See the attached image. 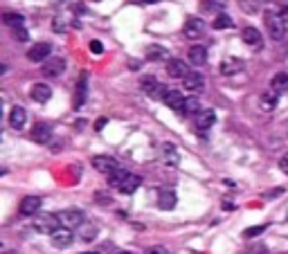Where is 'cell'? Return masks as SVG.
Instances as JSON below:
<instances>
[{
    "label": "cell",
    "mask_w": 288,
    "mask_h": 254,
    "mask_svg": "<svg viewBox=\"0 0 288 254\" xmlns=\"http://www.w3.org/2000/svg\"><path fill=\"white\" fill-rule=\"evenodd\" d=\"M32 227L39 232V234H50L52 236L56 230H61V221H59V216H54V214H41L34 219Z\"/></svg>",
    "instance_id": "cell-1"
},
{
    "label": "cell",
    "mask_w": 288,
    "mask_h": 254,
    "mask_svg": "<svg viewBox=\"0 0 288 254\" xmlns=\"http://www.w3.org/2000/svg\"><path fill=\"white\" fill-rule=\"evenodd\" d=\"M264 20H266V29H268V34H270L272 41H281L286 36V23H284V18H281L279 14L266 12Z\"/></svg>",
    "instance_id": "cell-2"
},
{
    "label": "cell",
    "mask_w": 288,
    "mask_h": 254,
    "mask_svg": "<svg viewBox=\"0 0 288 254\" xmlns=\"http://www.w3.org/2000/svg\"><path fill=\"white\" fill-rule=\"evenodd\" d=\"M140 88H142L151 99H165V95L169 92V88H165L155 77H151V75H144L142 79H140Z\"/></svg>",
    "instance_id": "cell-3"
},
{
    "label": "cell",
    "mask_w": 288,
    "mask_h": 254,
    "mask_svg": "<svg viewBox=\"0 0 288 254\" xmlns=\"http://www.w3.org/2000/svg\"><path fill=\"white\" fill-rule=\"evenodd\" d=\"M160 160H162L165 167L176 169L178 164H180V153H178V149L171 142H165L162 144V149H160Z\"/></svg>",
    "instance_id": "cell-4"
},
{
    "label": "cell",
    "mask_w": 288,
    "mask_h": 254,
    "mask_svg": "<svg viewBox=\"0 0 288 254\" xmlns=\"http://www.w3.org/2000/svg\"><path fill=\"white\" fill-rule=\"evenodd\" d=\"M56 216H59V221H61V227H66V230H75V227L83 225V214L79 209H66Z\"/></svg>",
    "instance_id": "cell-5"
},
{
    "label": "cell",
    "mask_w": 288,
    "mask_h": 254,
    "mask_svg": "<svg viewBox=\"0 0 288 254\" xmlns=\"http://www.w3.org/2000/svg\"><path fill=\"white\" fill-rule=\"evenodd\" d=\"M92 167H95L99 173L111 175L119 169V164H117V160L115 158H111V155H95V158H92Z\"/></svg>",
    "instance_id": "cell-6"
},
{
    "label": "cell",
    "mask_w": 288,
    "mask_h": 254,
    "mask_svg": "<svg viewBox=\"0 0 288 254\" xmlns=\"http://www.w3.org/2000/svg\"><path fill=\"white\" fill-rule=\"evenodd\" d=\"M66 72V61L61 56H54V59H48L43 63V75L54 79V77H61Z\"/></svg>",
    "instance_id": "cell-7"
},
{
    "label": "cell",
    "mask_w": 288,
    "mask_h": 254,
    "mask_svg": "<svg viewBox=\"0 0 288 254\" xmlns=\"http://www.w3.org/2000/svg\"><path fill=\"white\" fill-rule=\"evenodd\" d=\"M72 241H75V234H72V230H66V227H61V230H56L54 234H52V245L59 247V250L70 247Z\"/></svg>",
    "instance_id": "cell-8"
},
{
    "label": "cell",
    "mask_w": 288,
    "mask_h": 254,
    "mask_svg": "<svg viewBox=\"0 0 288 254\" xmlns=\"http://www.w3.org/2000/svg\"><path fill=\"white\" fill-rule=\"evenodd\" d=\"M167 72H169V77H174V79H185V77L189 75V68H187L185 61L169 59L167 61Z\"/></svg>",
    "instance_id": "cell-9"
},
{
    "label": "cell",
    "mask_w": 288,
    "mask_h": 254,
    "mask_svg": "<svg viewBox=\"0 0 288 254\" xmlns=\"http://www.w3.org/2000/svg\"><path fill=\"white\" fill-rule=\"evenodd\" d=\"M32 139H34L36 144H48L50 139H52V126H50V124H45V122L34 124V128H32Z\"/></svg>",
    "instance_id": "cell-10"
},
{
    "label": "cell",
    "mask_w": 288,
    "mask_h": 254,
    "mask_svg": "<svg viewBox=\"0 0 288 254\" xmlns=\"http://www.w3.org/2000/svg\"><path fill=\"white\" fill-rule=\"evenodd\" d=\"M41 209V198L39 196H25L23 200H20V207L18 211L23 216H36V211Z\"/></svg>",
    "instance_id": "cell-11"
},
{
    "label": "cell",
    "mask_w": 288,
    "mask_h": 254,
    "mask_svg": "<svg viewBox=\"0 0 288 254\" xmlns=\"http://www.w3.org/2000/svg\"><path fill=\"white\" fill-rule=\"evenodd\" d=\"M214 124H216V113L209 111V108H207V111H201L196 115V131H201V133L209 131Z\"/></svg>",
    "instance_id": "cell-12"
},
{
    "label": "cell",
    "mask_w": 288,
    "mask_h": 254,
    "mask_svg": "<svg viewBox=\"0 0 288 254\" xmlns=\"http://www.w3.org/2000/svg\"><path fill=\"white\" fill-rule=\"evenodd\" d=\"M182 86L191 92H201L203 88H205V77H203L201 72H189V75L182 79Z\"/></svg>",
    "instance_id": "cell-13"
},
{
    "label": "cell",
    "mask_w": 288,
    "mask_h": 254,
    "mask_svg": "<svg viewBox=\"0 0 288 254\" xmlns=\"http://www.w3.org/2000/svg\"><path fill=\"white\" fill-rule=\"evenodd\" d=\"M25 122H27V111H25L23 106H14L12 111H9V126L20 131V128L25 126Z\"/></svg>",
    "instance_id": "cell-14"
},
{
    "label": "cell",
    "mask_w": 288,
    "mask_h": 254,
    "mask_svg": "<svg viewBox=\"0 0 288 254\" xmlns=\"http://www.w3.org/2000/svg\"><path fill=\"white\" fill-rule=\"evenodd\" d=\"M205 34V23L201 18H189L185 23V36L187 39H201Z\"/></svg>",
    "instance_id": "cell-15"
},
{
    "label": "cell",
    "mask_w": 288,
    "mask_h": 254,
    "mask_svg": "<svg viewBox=\"0 0 288 254\" xmlns=\"http://www.w3.org/2000/svg\"><path fill=\"white\" fill-rule=\"evenodd\" d=\"M50 54H52V45L50 43H36L34 48H29L27 59L29 61H48Z\"/></svg>",
    "instance_id": "cell-16"
},
{
    "label": "cell",
    "mask_w": 288,
    "mask_h": 254,
    "mask_svg": "<svg viewBox=\"0 0 288 254\" xmlns=\"http://www.w3.org/2000/svg\"><path fill=\"white\" fill-rule=\"evenodd\" d=\"M29 97H32L36 103H45V101H50V97H52V88L48 84H34L32 90H29Z\"/></svg>",
    "instance_id": "cell-17"
},
{
    "label": "cell",
    "mask_w": 288,
    "mask_h": 254,
    "mask_svg": "<svg viewBox=\"0 0 288 254\" xmlns=\"http://www.w3.org/2000/svg\"><path fill=\"white\" fill-rule=\"evenodd\" d=\"M185 99H187V97H182V95H180V90H169V92H167V95H165V99H162V101H165L167 106L171 108V111L182 113V106H185Z\"/></svg>",
    "instance_id": "cell-18"
},
{
    "label": "cell",
    "mask_w": 288,
    "mask_h": 254,
    "mask_svg": "<svg viewBox=\"0 0 288 254\" xmlns=\"http://www.w3.org/2000/svg\"><path fill=\"white\" fill-rule=\"evenodd\" d=\"M243 43H248L250 48H254V50H261V45H264V39H261V32L257 27H245L243 29Z\"/></svg>",
    "instance_id": "cell-19"
},
{
    "label": "cell",
    "mask_w": 288,
    "mask_h": 254,
    "mask_svg": "<svg viewBox=\"0 0 288 254\" xmlns=\"http://www.w3.org/2000/svg\"><path fill=\"white\" fill-rule=\"evenodd\" d=\"M88 97V75L83 72L79 77V81H77V92H75V108H81L83 101H86Z\"/></svg>",
    "instance_id": "cell-20"
},
{
    "label": "cell",
    "mask_w": 288,
    "mask_h": 254,
    "mask_svg": "<svg viewBox=\"0 0 288 254\" xmlns=\"http://www.w3.org/2000/svg\"><path fill=\"white\" fill-rule=\"evenodd\" d=\"M158 207L165 211H171L176 207V191L171 189H162L160 196H158Z\"/></svg>",
    "instance_id": "cell-21"
},
{
    "label": "cell",
    "mask_w": 288,
    "mask_h": 254,
    "mask_svg": "<svg viewBox=\"0 0 288 254\" xmlns=\"http://www.w3.org/2000/svg\"><path fill=\"white\" fill-rule=\"evenodd\" d=\"M189 61L194 65H203V63H207V50L203 48V45H191L189 48Z\"/></svg>",
    "instance_id": "cell-22"
},
{
    "label": "cell",
    "mask_w": 288,
    "mask_h": 254,
    "mask_svg": "<svg viewBox=\"0 0 288 254\" xmlns=\"http://www.w3.org/2000/svg\"><path fill=\"white\" fill-rule=\"evenodd\" d=\"M241 70H243V61L241 59H225L221 63V72L225 77L237 75V72H241Z\"/></svg>",
    "instance_id": "cell-23"
},
{
    "label": "cell",
    "mask_w": 288,
    "mask_h": 254,
    "mask_svg": "<svg viewBox=\"0 0 288 254\" xmlns=\"http://www.w3.org/2000/svg\"><path fill=\"white\" fill-rule=\"evenodd\" d=\"M142 185V178L140 175H135V173H129L126 178H124V183H122V187H119V191L122 194H133L138 187Z\"/></svg>",
    "instance_id": "cell-24"
},
{
    "label": "cell",
    "mask_w": 288,
    "mask_h": 254,
    "mask_svg": "<svg viewBox=\"0 0 288 254\" xmlns=\"http://www.w3.org/2000/svg\"><path fill=\"white\" fill-rule=\"evenodd\" d=\"M270 86H272V92H286L288 90V72L275 75L270 81Z\"/></svg>",
    "instance_id": "cell-25"
},
{
    "label": "cell",
    "mask_w": 288,
    "mask_h": 254,
    "mask_svg": "<svg viewBox=\"0 0 288 254\" xmlns=\"http://www.w3.org/2000/svg\"><path fill=\"white\" fill-rule=\"evenodd\" d=\"M201 113V101L198 97H187L185 106H182V115H198Z\"/></svg>",
    "instance_id": "cell-26"
},
{
    "label": "cell",
    "mask_w": 288,
    "mask_h": 254,
    "mask_svg": "<svg viewBox=\"0 0 288 254\" xmlns=\"http://www.w3.org/2000/svg\"><path fill=\"white\" fill-rule=\"evenodd\" d=\"M79 236H81V241H86V243L95 241L97 238V225H88V223H83V225L79 227Z\"/></svg>",
    "instance_id": "cell-27"
},
{
    "label": "cell",
    "mask_w": 288,
    "mask_h": 254,
    "mask_svg": "<svg viewBox=\"0 0 288 254\" xmlns=\"http://www.w3.org/2000/svg\"><path fill=\"white\" fill-rule=\"evenodd\" d=\"M3 23L5 25H9V27H20V25H23L25 23V16H23V14H5V16H3Z\"/></svg>",
    "instance_id": "cell-28"
},
{
    "label": "cell",
    "mask_w": 288,
    "mask_h": 254,
    "mask_svg": "<svg viewBox=\"0 0 288 254\" xmlns=\"http://www.w3.org/2000/svg\"><path fill=\"white\" fill-rule=\"evenodd\" d=\"M167 56V50L160 48V45H151V48H146V59L149 61H162Z\"/></svg>",
    "instance_id": "cell-29"
},
{
    "label": "cell",
    "mask_w": 288,
    "mask_h": 254,
    "mask_svg": "<svg viewBox=\"0 0 288 254\" xmlns=\"http://www.w3.org/2000/svg\"><path fill=\"white\" fill-rule=\"evenodd\" d=\"M277 106V92H264L261 95V108L264 111H275Z\"/></svg>",
    "instance_id": "cell-30"
},
{
    "label": "cell",
    "mask_w": 288,
    "mask_h": 254,
    "mask_svg": "<svg viewBox=\"0 0 288 254\" xmlns=\"http://www.w3.org/2000/svg\"><path fill=\"white\" fill-rule=\"evenodd\" d=\"M129 175V171H124V169H117L115 173H111L108 175V185L111 187H115V189H119L122 187V183H124V178Z\"/></svg>",
    "instance_id": "cell-31"
},
{
    "label": "cell",
    "mask_w": 288,
    "mask_h": 254,
    "mask_svg": "<svg viewBox=\"0 0 288 254\" xmlns=\"http://www.w3.org/2000/svg\"><path fill=\"white\" fill-rule=\"evenodd\" d=\"M228 27H232V18L228 14H218L214 18V29H228Z\"/></svg>",
    "instance_id": "cell-32"
},
{
    "label": "cell",
    "mask_w": 288,
    "mask_h": 254,
    "mask_svg": "<svg viewBox=\"0 0 288 254\" xmlns=\"http://www.w3.org/2000/svg\"><path fill=\"white\" fill-rule=\"evenodd\" d=\"M239 5H241V9H243L245 14H257V0H239Z\"/></svg>",
    "instance_id": "cell-33"
},
{
    "label": "cell",
    "mask_w": 288,
    "mask_h": 254,
    "mask_svg": "<svg viewBox=\"0 0 288 254\" xmlns=\"http://www.w3.org/2000/svg\"><path fill=\"white\" fill-rule=\"evenodd\" d=\"M264 230H266V225H254V227H248V230L243 232V236H245V238H254V236H259Z\"/></svg>",
    "instance_id": "cell-34"
},
{
    "label": "cell",
    "mask_w": 288,
    "mask_h": 254,
    "mask_svg": "<svg viewBox=\"0 0 288 254\" xmlns=\"http://www.w3.org/2000/svg\"><path fill=\"white\" fill-rule=\"evenodd\" d=\"M12 34H14V39H18V41H27L29 39V34H27V29L20 25V27H14L12 29Z\"/></svg>",
    "instance_id": "cell-35"
},
{
    "label": "cell",
    "mask_w": 288,
    "mask_h": 254,
    "mask_svg": "<svg viewBox=\"0 0 288 254\" xmlns=\"http://www.w3.org/2000/svg\"><path fill=\"white\" fill-rule=\"evenodd\" d=\"M144 254H169V250H167V247H162V245H153V247H149Z\"/></svg>",
    "instance_id": "cell-36"
},
{
    "label": "cell",
    "mask_w": 288,
    "mask_h": 254,
    "mask_svg": "<svg viewBox=\"0 0 288 254\" xmlns=\"http://www.w3.org/2000/svg\"><path fill=\"white\" fill-rule=\"evenodd\" d=\"M90 50L95 52V54H102L104 48H102V41H90Z\"/></svg>",
    "instance_id": "cell-37"
},
{
    "label": "cell",
    "mask_w": 288,
    "mask_h": 254,
    "mask_svg": "<svg viewBox=\"0 0 288 254\" xmlns=\"http://www.w3.org/2000/svg\"><path fill=\"white\" fill-rule=\"evenodd\" d=\"M279 169L288 175V153H286V155H281V160H279Z\"/></svg>",
    "instance_id": "cell-38"
},
{
    "label": "cell",
    "mask_w": 288,
    "mask_h": 254,
    "mask_svg": "<svg viewBox=\"0 0 288 254\" xmlns=\"http://www.w3.org/2000/svg\"><path fill=\"white\" fill-rule=\"evenodd\" d=\"M279 16L284 18V23H288V3L281 5V12H279Z\"/></svg>",
    "instance_id": "cell-39"
},
{
    "label": "cell",
    "mask_w": 288,
    "mask_h": 254,
    "mask_svg": "<svg viewBox=\"0 0 288 254\" xmlns=\"http://www.w3.org/2000/svg\"><path fill=\"white\" fill-rule=\"evenodd\" d=\"M106 122H108V119H106V117H102V119H97V124H95V128H97V131H102V128H104V126H106Z\"/></svg>",
    "instance_id": "cell-40"
},
{
    "label": "cell",
    "mask_w": 288,
    "mask_h": 254,
    "mask_svg": "<svg viewBox=\"0 0 288 254\" xmlns=\"http://www.w3.org/2000/svg\"><path fill=\"white\" fill-rule=\"evenodd\" d=\"M140 3H144V5H151V3H160V0H140Z\"/></svg>",
    "instance_id": "cell-41"
},
{
    "label": "cell",
    "mask_w": 288,
    "mask_h": 254,
    "mask_svg": "<svg viewBox=\"0 0 288 254\" xmlns=\"http://www.w3.org/2000/svg\"><path fill=\"white\" fill-rule=\"evenodd\" d=\"M5 254H16V252H12V250H7V252H5Z\"/></svg>",
    "instance_id": "cell-42"
},
{
    "label": "cell",
    "mask_w": 288,
    "mask_h": 254,
    "mask_svg": "<svg viewBox=\"0 0 288 254\" xmlns=\"http://www.w3.org/2000/svg\"><path fill=\"white\" fill-rule=\"evenodd\" d=\"M117 254H131V252H117Z\"/></svg>",
    "instance_id": "cell-43"
},
{
    "label": "cell",
    "mask_w": 288,
    "mask_h": 254,
    "mask_svg": "<svg viewBox=\"0 0 288 254\" xmlns=\"http://www.w3.org/2000/svg\"><path fill=\"white\" fill-rule=\"evenodd\" d=\"M88 254H97V252H88Z\"/></svg>",
    "instance_id": "cell-44"
}]
</instances>
